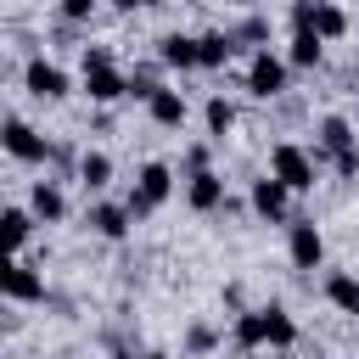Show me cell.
Listing matches in <instances>:
<instances>
[{"label": "cell", "mask_w": 359, "mask_h": 359, "mask_svg": "<svg viewBox=\"0 0 359 359\" xmlns=\"http://www.w3.org/2000/svg\"><path fill=\"white\" fill-rule=\"evenodd\" d=\"M230 342H236L241 353H258V348H297V320H292L280 303L236 309V320H230Z\"/></svg>", "instance_id": "obj_1"}, {"label": "cell", "mask_w": 359, "mask_h": 359, "mask_svg": "<svg viewBox=\"0 0 359 359\" xmlns=\"http://www.w3.org/2000/svg\"><path fill=\"white\" fill-rule=\"evenodd\" d=\"M79 73H84V95H90L95 107H112V101L129 95V79L112 67V50H107V45H84Z\"/></svg>", "instance_id": "obj_2"}, {"label": "cell", "mask_w": 359, "mask_h": 359, "mask_svg": "<svg viewBox=\"0 0 359 359\" xmlns=\"http://www.w3.org/2000/svg\"><path fill=\"white\" fill-rule=\"evenodd\" d=\"M320 151H309V146H297V140H275L269 146V174L280 180V185H292L297 196L303 191H314V180H320Z\"/></svg>", "instance_id": "obj_3"}, {"label": "cell", "mask_w": 359, "mask_h": 359, "mask_svg": "<svg viewBox=\"0 0 359 359\" xmlns=\"http://www.w3.org/2000/svg\"><path fill=\"white\" fill-rule=\"evenodd\" d=\"M168 196H174V168H168V163H146V168L135 174V191L123 196V208H129L135 219H146V213H157Z\"/></svg>", "instance_id": "obj_4"}, {"label": "cell", "mask_w": 359, "mask_h": 359, "mask_svg": "<svg viewBox=\"0 0 359 359\" xmlns=\"http://www.w3.org/2000/svg\"><path fill=\"white\" fill-rule=\"evenodd\" d=\"M286 79H292V62H286V56H275L269 45L252 50V62H247V95L275 101V95H286Z\"/></svg>", "instance_id": "obj_5"}, {"label": "cell", "mask_w": 359, "mask_h": 359, "mask_svg": "<svg viewBox=\"0 0 359 359\" xmlns=\"http://www.w3.org/2000/svg\"><path fill=\"white\" fill-rule=\"evenodd\" d=\"M0 146L11 151V163H28V168H34V163H50V157H56V146H50V140H45V135H39V129H34L28 118H17V112L6 118V129H0Z\"/></svg>", "instance_id": "obj_6"}, {"label": "cell", "mask_w": 359, "mask_h": 359, "mask_svg": "<svg viewBox=\"0 0 359 359\" xmlns=\"http://www.w3.org/2000/svg\"><path fill=\"white\" fill-rule=\"evenodd\" d=\"M292 185H280L275 174H258L252 185H247V208L264 219V224H292Z\"/></svg>", "instance_id": "obj_7"}, {"label": "cell", "mask_w": 359, "mask_h": 359, "mask_svg": "<svg viewBox=\"0 0 359 359\" xmlns=\"http://www.w3.org/2000/svg\"><path fill=\"white\" fill-rule=\"evenodd\" d=\"M0 292H6V303H45V297H50L39 264H28V258H11V264L0 269Z\"/></svg>", "instance_id": "obj_8"}, {"label": "cell", "mask_w": 359, "mask_h": 359, "mask_svg": "<svg viewBox=\"0 0 359 359\" xmlns=\"http://www.w3.org/2000/svg\"><path fill=\"white\" fill-rule=\"evenodd\" d=\"M286 258H292L297 269H320V264H325V236H320L314 219H292V224H286Z\"/></svg>", "instance_id": "obj_9"}, {"label": "cell", "mask_w": 359, "mask_h": 359, "mask_svg": "<svg viewBox=\"0 0 359 359\" xmlns=\"http://www.w3.org/2000/svg\"><path fill=\"white\" fill-rule=\"evenodd\" d=\"M22 90H28L34 101H62L73 84H67V73H62L56 62H45V56H28V67H22Z\"/></svg>", "instance_id": "obj_10"}, {"label": "cell", "mask_w": 359, "mask_h": 359, "mask_svg": "<svg viewBox=\"0 0 359 359\" xmlns=\"http://www.w3.org/2000/svg\"><path fill=\"white\" fill-rule=\"evenodd\" d=\"M185 202H191L196 213H219V208H230V196H224V174H213V168L185 174Z\"/></svg>", "instance_id": "obj_11"}, {"label": "cell", "mask_w": 359, "mask_h": 359, "mask_svg": "<svg viewBox=\"0 0 359 359\" xmlns=\"http://www.w3.org/2000/svg\"><path fill=\"white\" fill-rule=\"evenodd\" d=\"M84 224H90L101 241H123L129 224H135V213H129L123 202H90V208H84Z\"/></svg>", "instance_id": "obj_12"}, {"label": "cell", "mask_w": 359, "mask_h": 359, "mask_svg": "<svg viewBox=\"0 0 359 359\" xmlns=\"http://www.w3.org/2000/svg\"><path fill=\"white\" fill-rule=\"evenodd\" d=\"M353 140H359L353 123H348L342 112H325V118H320V140H314V151H320L325 163H337L342 151H353Z\"/></svg>", "instance_id": "obj_13"}, {"label": "cell", "mask_w": 359, "mask_h": 359, "mask_svg": "<svg viewBox=\"0 0 359 359\" xmlns=\"http://www.w3.org/2000/svg\"><path fill=\"white\" fill-rule=\"evenodd\" d=\"M230 56H236V34H230V28H208V34H196V67L219 73V67H230Z\"/></svg>", "instance_id": "obj_14"}, {"label": "cell", "mask_w": 359, "mask_h": 359, "mask_svg": "<svg viewBox=\"0 0 359 359\" xmlns=\"http://www.w3.org/2000/svg\"><path fill=\"white\" fill-rule=\"evenodd\" d=\"M28 208H34V219H39V224H62V219H67V196H62V185H56V180H34Z\"/></svg>", "instance_id": "obj_15"}, {"label": "cell", "mask_w": 359, "mask_h": 359, "mask_svg": "<svg viewBox=\"0 0 359 359\" xmlns=\"http://www.w3.org/2000/svg\"><path fill=\"white\" fill-rule=\"evenodd\" d=\"M146 112H151V123H157V129H180V123L191 118L185 95H180V90H168V84H163V90H157V95L146 101Z\"/></svg>", "instance_id": "obj_16"}, {"label": "cell", "mask_w": 359, "mask_h": 359, "mask_svg": "<svg viewBox=\"0 0 359 359\" xmlns=\"http://www.w3.org/2000/svg\"><path fill=\"white\" fill-rule=\"evenodd\" d=\"M325 303H331L337 314H353V320H359V275L331 269V275H325Z\"/></svg>", "instance_id": "obj_17"}, {"label": "cell", "mask_w": 359, "mask_h": 359, "mask_svg": "<svg viewBox=\"0 0 359 359\" xmlns=\"http://www.w3.org/2000/svg\"><path fill=\"white\" fill-rule=\"evenodd\" d=\"M157 62L174 67V73H191V67H196V39H191V34H163V39H157Z\"/></svg>", "instance_id": "obj_18"}, {"label": "cell", "mask_w": 359, "mask_h": 359, "mask_svg": "<svg viewBox=\"0 0 359 359\" xmlns=\"http://www.w3.org/2000/svg\"><path fill=\"white\" fill-rule=\"evenodd\" d=\"M320 56H325V39H320L314 28H292L286 62H292V67H320Z\"/></svg>", "instance_id": "obj_19"}, {"label": "cell", "mask_w": 359, "mask_h": 359, "mask_svg": "<svg viewBox=\"0 0 359 359\" xmlns=\"http://www.w3.org/2000/svg\"><path fill=\"white\" fill-rule=\"evenodd\" d=\"M0 224H6V247H11V258H22V247H28V236H34V208H6L0 213Z\"/></svg>", "instance_id": "obj_20"}, {"label": "cell", "mask_w": 359, "mask_h": 359, "mask_svg": "<svg viewBox=\"0 0 359 359\" xmlns=\"http://www.w3.org/2000/svg\"><path fill=\"white\" fill-rule=\"evenodd\" d=\"M79 185L84 191H107L112 185V157L107 151H79Z\"/></svg>", "instance_id": "obj_21"}, {"label": "cell", "mask_w": 359, "mask_h": 359, "mask_svg": "<svg viewBox=\"0 0 359 359\" xmlns=\"http://www.w3.org/2000/svg\"><path fill=\"white\" fill-rule=\"evenodd\" d=\"M314 34L331 45V39H342L348 34V11L337 6V0H320V11H314Z\"/></svg>", "instance_id": "obj_22"}, {"label": "cell", "mask_w": 359, "mask_h": 359, "mask_svg": "<svg viewBox=\"0 0 359 359\" xmlns=\"http://www.w3.org/2000/svg\"><path fill=\"white\" fill-rule=\"evenodd\" d=\"M202 123H208V135H213V140H224V135L236 129V107H230L224 95H208V107H202Z\"/></svg>", "instance_id": "obj_23"}, {"label": "cell", "mask_w": 359, "mask_h": 359, "mask_svg": "<svg viewBox=\"0 0 359 359\" xmlns=\"http://www.w3.org/2000/svg\"><path fill=\"white\" fill-rule=\"evenodd\" d=\"M185 348H191V353H213V348H219V331H213V325H191V331H185Z\"/></svg>", "instance_id": "obj_24"}, {"label": "cell", "mask_w": 359, "mask_h": 359, "mask_svg": "<svg viewBox=\"0 0 359 359\" xmlns=\"http://www.w3.org/2000/svg\"><path fill=\"white\" fill-rule=\"evenodd\" d=\"M202 168H213V146H185V174H202Z\"/></svg>", "instance_id": "obj_25"}, {"label": "cell", "mask_w": 359, "mask_h": 359, "mask_svg": "<svg viewBox=\"0 0 359 359\" xmlns=\"http://www.w3.org/2000/svg\"><path fill=\"white\" fill-rule=\"evenodd\" d=\"M230 34H236V45H252V39H264V34H269V22H264V17H247V22H241V28H230Z\"/></svg>", "instance_id": "obj_26"}, {"label": "cell", "mask_w": 359, "mask_h": 359, "mask_svg": "<svg viewBox=\"0 0 359 359\" xmlns=\"http://www.w3.org/2000/svg\"><path fill=\"white\" fill-rule=\"evenodd\" d=\"M314 11H320V0H292V28H314Z\"/></svg>", "instance_id": "obj_27"}, {"label": "cell", "mask_w": 359, "mask_h": 359, "mask_svg": "<svg viewBox=\"0 0 359 359\" xmlns=\"http://www.w3.org/2000/svg\"><path fill=\"white\" fill-rule=\"evenodd\" d=\"M56 6H62L67 22H90V17H95V0H56Z\"/></svg>", "instance_id": "obj_28"}, {"label": "cell", "mask_w": 359, "mask_h": 359, "mask_svg": "<svg viewBox=\"0 0 359 359\" xmlns=\"http://www.w3.org/2000/svg\"><path fill=\"white\" fill-rule=\"evenodd\" d=\"M107 359H146V353H135V348H112Z\"/></svg>", "instance_id": "obj_29"}, {"label": "cell", "mask_w": 359, "mask_h": 359, "mask_svg": "<svg viewBox=\"0 0 359 359\" xmlns=\"http://www.w3.org/2000/svg\"><path fill=\"white\" fill-rule=\"evenodd\" d=\"M112 6H118V11H140V0H112Z\"/></svg>", "instance_id": "obj_30"}, {"label": "cell", "mask_w": 359, "mask_h": 359, "mask_svg": "<svg viewBox=\"0 0 359 359\" xmlns=\"http://www.w3.org/2000/svg\"><path fill=\"white\" fill-rule=\"evenodd\" d=\"M146 359H168V353H163V348H151V353H146Z\"/></svg>", "instance_id": "obj_31"}, {"label": "cell", "mask_w": 359, "mask_h": 359, "mask_svg": "<svg viewBox=\"0 0 359 359\" xmlns=\"http://www.w3.org/2000/svg\"><path fill=\"white\" fill-rule=\"evenodd\" d=\"M146 6H163V0H140V11H146Z\"/></svg>", "instance_id": "obj_32"}, {"label": "cell", "mask_w": 359, "mask_h": 359, "mask_svg": "<svg viewBox=\"0 0 359 359\" xmlns=\"http://www.w3.org/2000/svg\"><path fill=\"white\" fill-rule=\"evenodd\" d=\"M230 6H247V0H230Z\"/></svg>", "instance_id": "obj_33"}]
</instances>
